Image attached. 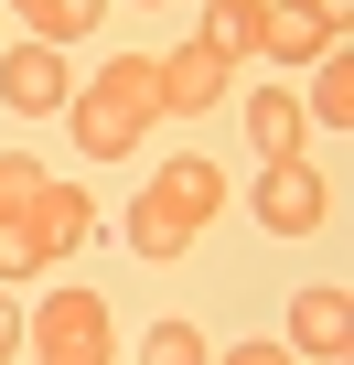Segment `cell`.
<instances>
[{"label": "cell", "mask_w": 354, "mask_h": 365, "mask_svg": "<svg viewBox=\"0 0 354 365\" xmlns=\"http://www.w3.org/2000/svg\"><path fill=\"white\" fill-rule=\"evenodd\" d=\"M43 247H33V215H0V279H33Z\"/></svg>", "instance_id": "16"}, {"label": "cell", "mask_w": 354, "mask_h": 365, "mask_svg": "<svg viewBox=\"0 0 354 365\" xmlns=\"http://www.w3.org/2000/svg\"><path fill=\"white\" fill-rule=\"evenodd\" d=\"M33 194H43V161L33 150H0V215H33Z\"/></svg>", "instance_id": "15"}, {"label": "cell", "mask_w": 354, "mask_h": 365, "mask_svg": "<svg viewBox=\"0 0 354 365\" xmlns=\"http://www.w3.org/2000/svg\"><path fill=\"white\" fill-rule=\"evenodd\" d=\"M215 215H226V172L183 150V161H161V182H140V205H129V247H140V258H183Z\"/></svg>", "instance_id": "2"}, {"label": "cell", "mask_w": 354, "mask_h": 365, "mask_svg": "<svg viewBox=\"0 0 354 365\" xmlns=\"http://www.w3.org/2000/svg\"><path fill=\"white\" fill-rule=\"evenodd\" d=\"M290 11H311V22H333V33H343V22H354V0H290Z\"/></svg>", "instance_id": "18"}, {"label": "cell", "mask_w": 354, "mask_h": 365, "mask_svg": "<svg viewBox=\"0 0 354 365\" xmlns=\"http://www.w3.org/2000/svg\"><path fill=\"white\" fill-rule=\"evenodd\" d=\"M0 97H11L22 118H54V108L76 97V76H65L54 43H0Z\"/></svg>", "instance_id": "5"}, {"label": "cell", "mask_w": 354, "mask_h": 365, "mask_svg": "<svg viewBox=\"0 0 354 365\" xmlns=\"http://www.w3.org/2000/svg\"><path fill=\"white\" fill-rule=\"evenodd\" d=\"M215 365H301L290 344H236V354H215Z\"/></svg>", "instance_id": "17"}, {"label": "cell", "mask_w": 354, "mask_h": 365, "mask_svg": "<svg viewBox=\"0 0 354 365\" xmlns=\"http://www.w3.org/2000/svg\"><path fill=\"white\" fill-rule=\"evenodd\" d=\"M140 365H215V344H204L194 322H150V344H140Z\"/></svg>", "instance_id": "14"}, {"label": "cell", "mask_w": 354, "mask_h": 365, "mask_svg": "<svg viewBox=\"0 0 354 365\" xmlns=\"http://www.w3.org/2000/svg\"><path fill=\"white\" fill-rule=\"evenodd\" d=\"M333 43H343L333 22H311V11H290V0H279V11H269V43H258V54H279V65H322Z\"/></svg>", "instance_id": "13"}, {"label": "cell", "mask_w": 354, "mask_h": 365, "mask_svg": "<svg viewBox=\"0 0 354 365\" xmlns=\"http://www.w3.org/2000/svg\"><path fill=\"white\" fill-rule=\"evenodd\" d=\"M11 354H22V312L0 301V365H11Z\"/></svg>", "instance_id": "19"}, {"label": "cell", "mask_w": 354, "mask_h": 365, "mask_svg": "<svg viewBox=\"0 0 354 365\" xmlns=\"http://www.w3.org/2000/svg\"><path fill=\"white\" fill-rule=\"evenodd\" d=\"M226 86H236V65L204 54V43L161 54V118H204V108H226Z\"/></svg>", "instance_id": "7"}, {"label": "cell", "mask_w": 354, "mask_h": 365, "mask_svg": "<svg viewBox=\"0 0 354 365\" xmlns=\"http://www.w3.org/2000/svg\"><path fill=\"white\" fill-rule=\"evenodd\" d=\"M322 215H333V182H322L311 161H269V172H258V226H269V237H311Z\"/></svg>", "instance_id": "4"}, {"label": "cell", "mask_w": 354, "mask_h": 365, "mask_svg": "<svg viewBox=\"0 0 354 365\" xmlns=\"http://www.w3.org/2000/svg\"><path fill=\"white\" fill-rule=\"evenodd\" d=\"M86 237H97L86 182H54V172H43V194H33V247H43V269H54V258H76Z\"/></svg>", "instance_id": "8"}, {"label": "cell", "mask_w": 354, "mask_h": 365, "mask_svg": "<svg viewBox=\"0 0 354 365\" xmlns=\"http://www.w3.org/2000/svg\"><path fill=\"white\" fill-rule=\"evenodd\" d=\"M0 43H11V33H0Z\"/></svg>", "instance_id": "20"}, {"label": "cell", "mask_w": 354, "mask_h": 365, "mask_svg": "<svg viewBox=\"0 0 354 365\" xmlns=\"http://www.w3.org/2000/svg\"><path fill=\"white\" fill-rule=\"evenodd\" d=\"M269 11H279V0H204V54H226V65H247L258 43H269Z\"/></svg>", "instance_id": "9"}, {"label": "cell", "mask_w": 354, "mask_h": 365, "mask_svg": "<svg viewBox=\"0 0 354 365\" xmlns=\"http://www.w3.org/2000/svg\"><path fill=\"white\" fill-rule=\"evenodd\" d=\"M301 129H311L301 97H247V150L258 161H301Z\"/></svg>", "instance_id": "12"}, {"label": "cell", "mask_w": 354, "mask_h": 365, "mask_svg": "<svg viewBox=\"0 0 354 365\" xmlns=\"http://www.w3.org/2000/svg\"><path fill=\"white\" fill-rule=\"evenodd\" d=\"M290 354H322V365L354 354V301H343V279H311V290L290 301Z\"/></svg>", "instance_id": "6"}, {"label": "cell", "mask_w": 354, "mask_h": 365, "mask_svg": "<svg viewBox=\"0 0 354 365\" xmlns=\"http://www.w3.org/2000/svg\"><path fill=\"white\" fill-rule=\"evenodd\" d=\"M0 11L22 22V43H54V54H65L76 33H97V22H108V0H0Z\"/></svg>", "instance_id": "10"}, {"label": "cell", "mask_w": 354, "mask_h": 365, "mask_svg": "<svg viewBox=\"0 0 354 365\" xmlns=\"http://www.w3.org/2000/svg\"><path fill=\"white\" fill-rule=\"evenodd\" d=\"M301 118H322L333 140L354 129V43H333V54H322V76L301 86Z\"/></svg>", "instance_id": "11"}, {"label": "cell", "mask_w": 354, "mask_h": 365, "mask_svg": "<svg viewBox=\"0 0 354 365\" xmlns=\"http://www.w3.org/2000/svg\"><path fill=\"white\" fill-rule=\"evenodd\" d=\"M108 344H118V322H108L97 290H43L22 312V354L33 365H108Z\"/></svg>", "instance_id": "3"}, {"label": "cell", "mask_w": 354, "mask_h": 365, "mask_svg": "<svg viewBox=\"0 0 354 365\" xmlns=\"http://www.w3.org/2000/svg\"><path fill=\"white\" fill-rule=\"evenodd\" d=\"M65 108H76V150H86V161H129L140 129L161 118V54H118V65H97V86H76Z\"/></svg>", "instance_id": "1"}]
</instances>
